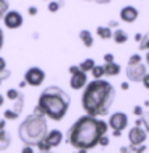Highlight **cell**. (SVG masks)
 Returning a JSON list of instances; mask_svg holds the SVG:
<instances>
[{"instance_id": "d6986e66", "label": "cell", "mask_w": 149, "mask_h": 153, "mask_svg": "<svg viewBox=\"0 0 149 153\" xmlns=\"http://www.w3.org/2000/svg\"><path fill=\"white\" fill-rule=\"evenodd\" d=\"M91 75H93L95 80L103 78V75H104V67H103V65H95L93 69H91Z\"/></svg>"}, {"instance_id": "9a60e30c", "label": "cell", "mask_w": 149, "mask_h": 153, "mask_svg": "<svg viewBox=\"0 0 149 153\" xmlns=\"http://www.w3.org/2000/svg\"><path fill=\"white\" fill-rule=\"evenodd\" d=\"M79 38L82 40V43H84L85 48H91V46H93V33H91L90 30H87V29L80 30Z\"/></svg>"}, {"instance_id": "60d3db41", "label": "cell", "mask_w": 149, "mask_h": 153, "mask_svg": "<svg viewBox=\"0 0 149 153\" xmlns=\"http://www.w3.org/2000/svg\"><path fill=\"white\" fill-rule=\"evenodd\" d=\"M79 153H87V150H79Z\"/></svg>"}, {"instance_id": "74e56055", "label": "cell", "mask_w": 149, "mask_h": 153, "mask_svg": "<svg viewBox=\"0 0 149 153\" xmlns=\"http://www.w3.org/2000/svg\"><path fill=\"white\" fill-rule=\"evenodd\" d=\"M3 102H5V97H3L2 94H0V107H2V105H3Z\"/></svg>"}, {"instance_id": "83f0119b", "label": "cell", "mask_w": 149, "mask_h": 153, "mask_svg": "<svg viewBox=\"0 0 149 153\" xmlns=\"http://www.w3.org/2000/svg\"><path fill=\"white\" fill-rule=\"evenodd\" d=\"M133 112H135V115H136V117H141V115H143V108H141V105H136Z\"/></svg>"}, {"instance_id": "e0dca14e", "label": "cell", "mask_w": 149, "mask_h": 153, "mask_svg": "<svg viewBox=\"0 0 149 153\" xmlns=\"http://www.w3.org/2000/svg\"><path fill=\"white\" fill-rule=\"evenodd\" d=\"M96 65V62H95V59H91V57H87V59H84L79 64V69L82 70V72H85V74H88V72H91V69Z\"/></svg>"}, {"instance_id": "484cf974", "label": "cell", "mask_w": 149, "mask_h": 153, "mask_svg": "<svg viewBox=\"0 0 149 153\" xmlns=\"http://www.w3.org/2000/svg\"><path fill=\"white\" fill-rule=\"evenodd\" d=\"M5 118H7V120H16L18 113L14 112V110H7V112H5Z\"/></svg>"}, {"instance_id": "7402d4cb", "label": "cell", "mask_w": 149, "mask_h": 153, "mask_svg": "<svg viewBox=\"0 0 149 153\" xmlns=\"http://www.w3.org/2000/svg\"><path fill=\"white\" fill-rule=\"evenodd\" d=\"M10 5H8V0H0V19H3L5 13L8 11Z\"/></svg>"}, {"instance_id": "7a4b0ae2", "label": "cell", "mask_w": 149, "mask_h": 153, "mask_svg": "<svg viewBox=\"0 0 149 153\" xmlns=\"http://www.w3.org/2000/svg\"><path fill=\"white\" fill-rule=\"evenodd\" d=\"M106 131H108V124L103 120L85 115L72 124L67 139L72 147L79 150H90L99 143V139L106 134Z\"/></svg>"}, {"instance_id": "5b68a950", "label": "cell", "mask_w": 149, "mask_h": 153, "mask_svg": "<svg viewBox=\"0 0 149 153\" xmlns=\"http://www.w3.org/2000/svg\"><path fill=\"white\" fill-rule=\"evenodd\" d=\"M127 124H128V117L125 115L123 112H115L111 115V118H109V126L114 129V136H120L122 134V131L125 128H127Z\"/></svg>"}, {"instance_id": "6da1fadb", "label": "cell", "mask_w": 149, "mask_h": 153, "mask_svg": "<svg viewBox=\"0 0 149 153\" xmlns=\"http://www.w3.org/2000/svg\"><path fill=\"white\" fill-rule=\"evenodd\" d=\"M115 97L114 86L103 78L93 80L87 83L84 96H82V105L87 115L99 118L109 112L111 105Z\"/></svg>"}, {"instance_id": "4fadbf2b", "label": "cell", "mask_w": 149, "mask_h": 153, "mask_svg": "<svg viewBox=\"0 0 149 153\" xmlns=\"http://www.w3.org/2000/svg\"><path fill=\"white\" fill-rule=\"evenodd\" d=\"M112 40L117 43V45H123L128 40V33L123 30V29L115 27V30H112Z\"/></svg>"}, {"instance_id": "44dd1931", "label": "cell", "mask_w": 149, "mask_h": 153, "mask_svg": "<svg viewBox=\"0 0 149 153\" xmlns=\"http://www.w3.org/2000/svg\"><path fill=\"white\" fill-rule=\"evenodd\" d=\"M59 8H61V2H56V0L48 2V11H50V13H56Z\"/></svg>"}, {"instance_id": "5bb4252c", "label": "cell", "mask_w": 149, "mask_h": 153, "mask_svg": "<svg viewBox=\"0 0 149 153\" xmlns=\"http://www.w3.org/2000/svg\"><path fill=\"white\" fill-rule=\"evenodd\" d=\"M104 75H108V76H117L120 74V65L117 64V62H108V64H104Z\"/></svg>"}, {"instance_id": "ba28073f", "label": "cell", "mask_w": 149, "mask_h": 153, "mask_svg": "<svg viewBox=\"0 0 149 153\" xmlns=\"http://www.w3.org/2000/svg\"><path fill=\"white\" fill-rule=\"evenodd\" d=\"M146 64L139 62V64H133V65H127V78L128 81H141L146 75Z\"/></svg>"}, {"instance_id": "8d00e7d4", "label": "cell", "mask_w": 149, "mask_h": 153, "mask_svg": "<svg viewBox=\"0 0 149 153\" xmlns=\"http://www.w3.org/2000/svg\"><path fill=\"white\" fill-rule=\"evenodd\" d=\"M120 86H122V89H128V83H127V81H123Z\"/></svg>"}, {"instance_id": "ac0fdd59", "label": "cell", "mask_w": 149, "mask_h": 153, "mask_svg": "<svg viewBox=\"0 0 149 153\" xmlns=\"http://www.w3.org/2000/svg\"><path fill=\"white\" fill-rule=\"evenodd\" d=\"M8 145H10V136L3 131V129H0V150L8 148Z\"/></svg>"}, {"instance_id": "7bdbcfd3", "label": "cell", "mask_w": 149, "mask_h": 153, "mask_svg": "<svg viewBox=\"0 0 149 153\" xmlns=\"http://www.w3.org/2000/svg\"><path fill=\"white\" fill-rule=\"evenodd\" d=\"M47 2H48V0H47Z\"/></svg>"}, {"instance_id": "d590c367", "label": "cell", "mask_w": 149, "mask_h": 153, "mask_svg": "<svg viewBox=\"0 0 149 153\" xmlns=\"http://www.w3.org/2000/svg\"><path fill=\"white\" fill-rule=\"evenodd\" d=\"M141 38H143L141 33H136V35H135V40H136V42H141Z\"/></svg>"}, {"instance_id": "9c48e42d", "label": "cell", "mask_w": 149, "mask_h": 153, "mask_svg": "<svg viewBox=\"0 0 149 153\" xmlns=\"http://www.w3.org/2000/svg\"><path fill=\"white\" fill-rule=\"evenodd\" d=\"M147 137V131L144 128H139V126H135L128 131V140H130V145H143L144 140Z\"/></svg>"}, {"instance_id": "1f68e13d", "label": "cell", "mask_w": 149, "mask_h": 153, "mask_svg": "<svg viewBox=\"0 0 149 153\" xmlns=\"http://www.w3.org/2000/svg\"><path fill=\"white\" fill-rule=\"evenodd\" d=\"M21 153H34V150H32L31 145H24V148H23Z\"/></svg>"}, {"instance_id": "3957f363", "label": "cell", "mask_w": 149, "mask_h": 153, "mask_svg": "<svg viewBox=\"0 0 149 153\" xmlns=\"http://www.w3.org/2000/svg\"><path fill=\"white\" fill-rule=\"evenodd\" d=\"M71 99L67 93H64L59 86H48L47 89L42 91V94L38 96V104L37 108L45 115V117L59 121L64 118L69 108Z\"/></svg>"}, {"instance_id": "e575fe53", "label": "cell", "mask_w": 149, "mask_h": 153, "mask_svg": "<svg viewBox=\"0 0 149 153\" xmlns=\"http://www.w3.org/2000/svg\"><path fill=\"white\" fill-rule=\"evenodd\" d=\"M122 153H133L132 150H130V148H127V147H122V150H120Z\"/></svg>"}, {"instance_id": "836d02e7", "label": "cell", "mask_w": 149, "mask_h": 153, "mask_svg": "<svg viewBox=\"0 0 149 153\" xmlns=\"http://www.w3.org/2000/svg\"><path fill=\"white\" fill-rule=\"evenodd\" d=\"M144 46H146V50L149 51V37H144Z\"/></svg>"}, {"instance_id": "8fae6325", "label": "cell", "mask_w": 149, "mask_h": 153, "mask_svg": "<svg viewBox=\"0 0 149 153\" xmlns=\"http://www.w3.org/2000/svg\"><path fill=\"white\" fill-rule=\"evenodd\" d=\"M138 16H139L138 10L135 7H132V5H127V7H123L120 10V19L127 24H133L138 19Z\"/></svg>"}, {"instance_id": "4dcf8cb0", "label": "cell", "mask_w": 149, "mask_h": 153, "mask_svg": "<svg viewBox=\"0 0 149 153\" xmlns=\"http://www.w3.org/2000/svg\"><path fill=\"white\" fill-rule=\"evenodd\" d=\"M104 62L108 64V62H114V56L112 54H104Z\"/></svg>"}, {"instance_id": "d4e9b609", "label": "cell", "mask_w": 149, "mask_h": 153, "mask_svg": "<svg viewBox=\"0 0 149 153\" xmlns=\"http://www.w3.org/2000/svg\"><path fill=\"white\" fill-rule=\"evenodd\" d=\"M10 75H11V72H10L8 69H0V85H2V83L8 78Z\"/></svg>"}, {"instance_id": "f35d334b", "label": "cell", "mask_w": 149, "mask_h": 153, "mask_svg": "<svg viewBox=\"0 0 149 153\" xmlns=\"http://www.w3.org/2000/svg\"><path fill=\"white\" fill-rule=\"evenodd\" d=\"M146 64L149 65V51H147V54H146Z\"/></svg>"}, {"instance_id": "ab89813d", "label": "cell", "mask_w": 149, "mask_h": 153, "mask_svg": "<svg viewBox=\"0 0 149 153\" xmlns=\"http://www.w3.org/2000/svg\"><path fill=\"white\" fill-rule=\"evenodd\" d=\"M3 126H5V121H0V129H3Z\"/></svg>"}, {"instance_id": "8992f818", "label": "cell", "mask_w": 149, "mask_h": 153, "mask_svg": "<svg viewBox=\"0 0 149 153\" xmlns=\"http://www.w3.org/2000/svg\"><path fill=\"white\" fill-rule=\"evenodd\" d=\"M24 81L31 86H40L45 81V72L40 67H31L24 74Z\"/></svg>"}, {"instance_id": "ffe728a7", "label": "cell", "mask_w": 149, "mask_h": 153, "mask_svg": "<svg viewBox=\"0 0 149 153\" xmlns=\"http://www.w3.org/2000/svg\"><path fill=\"white\" fill-rule=\"evenodd\" d=\"M21 96H23V94L19 93L18 89H8V91H7V97H8L10 100H13V102H14L16 99H19Z\"/></svg>"}, {"instance_id": "f1b7e54d", "label": "cell", "mask_w": 149, "mask_h": 153, "mask_svg": "<svg viewBox=\"0 0 149 153\" xmlns=\"http://www.w3.org/2000/svg\"><path fill=\"white\" fill-rule=\"evenodd\" d=\"M141 81H143L144 88H147V89H149V74H146V75H144V78H143Z\"/></svg>"}, {"instance_id": "b9f144b4", "label": "cell", "mask_w": 149, "mask_h": 153, "mask_svg": "<svg viewBox=\"0 0 149 153\" xmlns=\"http://www.w3.org/2000/svg\"><path fill=\"white\" fill-rule=\"evenodd\" d=\"M42 153H48V152H42Z\"/></svg>"}, {"instance_id": "7c38bea8", "label": "cell", "mask_w": 149, "mask_h": 153, "mask_svg": "<svg viewBox=\"0 0 149 153\" xmlns=\"http://www.w3.org/2000/svg\"><path fill=\"white\" fill-rule=\"evenodd\" d=\"M45 140L50 143V147H58L62 140V132L58 131V129H51L50 132H47Z\"/></svg>"}, {"instance_id": "52a82bcc", "label": "cell", "mask_w": 149, "mask_h": 153, "mask_svg": "<svg viewBox=\"0 0 149 153\" xmlns=\"http://www.w3.org/2000/svg\"><path fill=\"white\" fill-rule=\"evenodd\" d=\"M3 24L7 29H11V30H14V29H19L23 26V14L16 11V10H8L7 13H5L3 16Z\"/></svg>"}, {"instance_id": "4316f807", "label": "cell", "mask_w": 149, "mask_h": 153, "mask_svg": "<svg viewBox=\"0 0 149 153\" xmlns=\"http://www.w3.org/2000/svg\"><path fill=\"white\" fill-rule=\"evenodd\" d=\"M98 145H103V147H106V145H109V139L106 137V136H103V137L99 139V143H98Z\"/></svg>"}, {"instance_id": "d6a6232c", "label": "cell", "mask_w": 149, "mask_h": 153, "mask_svg": "<svg viewBox=\"0 0 149 153\" xmlns=\"http://www.w3.org/2000/svg\"><path fill=\"white\" fill-rule=\"evenodd\" d=\"M2 46H3V30L0 29V50H2Z\"/></svg>"}, {"instance_id": "30bf717a", "label": "cell", "mask_w": 149, "mask_h": 153, "mask_svg": "<svg viewBox=\"0 0 149 153\" xmlns=\"http://www.w3.org/2000/svg\"><path fill=\"white\" fill-rule=\"evenodd\" d=\"M87 83H88V76H87L85 72H82L80 69L74 72V74H71V81H69V85H71V88L72 89H82V88H85Z\"/></svg>"}, {"instance_id": "cb8c5ba5", "label": "cell", "mask_w": 149, "mask_h": 153, "mask_svg": "<svg viewBox=\"0 0 149 153\" xmlns=\"http://www.w3.org/2000/svg\"><path fill=\"white\" fill-rule=\"evenodd\" d=\"M37 147H38V150H40V152H50V148H51V147H50V143H48L45 139L38 142V143H37Z\"/></svg>"}, {"instance_id": "f546056e", "label": "cell", "mask_w": 149, "mask_h": 153, "mask_svg": "<svg viewBox=\"0 0 149 153\" xmlns=\"http://www.w3.org/2000/svg\"><path fill=\"white\" fill-rule=\"evenodd\" d=\"M29 14H31V16H35V14L38 13V10H37V7H29Z\"/></svg>"}, {"instance_id": "2e32d148", "label": "cell", "mask_w": 149, "mask_h": 153, "mask_svg": "<svg viewBox=\"0 0 149 153\" xmlns=\"http://www.w3.org/2000/svg\"><path fill=\"white\" fill-rule=\"evenodd\" d=\"M96 33H98V37L101 40H109V38H112V29L109 26H98Z\"/></svg>"}, {"instance_id": "277c9868", "label": "cell", "mask_w": 149, "mask_h": 153, "mask_svg": "<svg viewBox=\"0 0 149 153\" xmlns=\"http://www.w3.org/2000/svg\"><path fill=\"white\" fill-rule=\"evenodd\" d=\"M48 132L47 129V121H45V115L35 107V112L24 120L19 126V139L26 143V145H37L40 140H43Z\"/></svg>"}, {"instance_id": "603a6c76", "label": "cell", "mask_w": 149, "mask_h": 153, "mask_svg": "<svg viewBox=\"0 0 149 153\" xmlns=\"http://www.w3.org/2000/svg\"><path fill=\"white\" fill-rule=\"evenodd\" d=\"M139 62H143V57H141V54H132L128 57V65H133V64H139Z\"/></svg>"}]
</instances>
